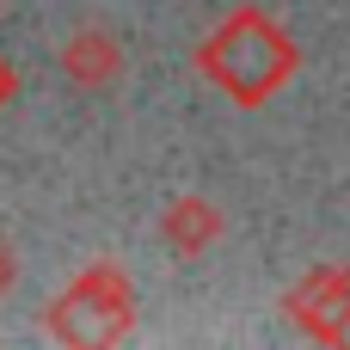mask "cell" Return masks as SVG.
Here are the masks:
<instances>
[{"label":"cell","mask_w":350,"mask_h":350,"mask_svg":"<svg viewBox=\"0 0 350 350\" xmlns=\"http://www.w3.org/2000/svg\"><path fill=\"white\" fill-rule=\"evenodd\" d=\"M105 62H111V49H105V43H92V37H80V43H68V68H74L80 80H92V74H105Z\"/></svg>","instance_id":"obj_1"},{"label":"cell","mask_w":350,"mask_h":350,"mask_svg":"<svg viewBox=\"0 0 350 350\" xmlns=\"http://www.w3.org/2000/svg\"><path fill=\"white\" fill-rule=\"evenodd\" d=\"M12 283V252H6V240H0V289Z\"/></svg>","instance_id":"obj_2"},{"label":"cell","mask_w":350,"mask_h":350,"mask_svg":"<svg viewBox=\"0 0 350 350\" xmlns=\"http://www.w3.org/2000/svg\"><path fill=\"white\" fill-rule=\"evenodd\" d=\"M6 98H12V68L0 62V105H6Z\"/></svg>","instance_id":"obj_3"}]
</instances>
